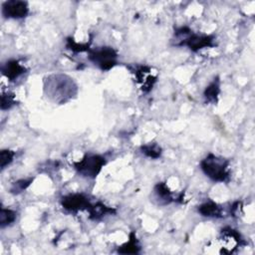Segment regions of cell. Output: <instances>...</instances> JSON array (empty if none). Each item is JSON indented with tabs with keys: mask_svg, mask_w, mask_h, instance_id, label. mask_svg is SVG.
I'll return each instance as SVG.
<instances>
[{
	"mask_svg": "<svg viewBox=\"0 0 255 255\" xmlns=\"http://www.w3.org/2000/svg\"><path fill=\"white\" fill-rule=\"evenodd\" d=\"M153 198L158 205H167L176 201L173 193L164 182H158L153 187Z\"/></svg>",
	"mask_w": 255,
	"mask_h": 255,
	"instance_id": "11",
	"label": "cell"
},
{
	"mask_svg": "<svg viewBox=\"0 0 255 255\" xmlns=\"http://www.w3.org/2000/svg\"><path fill=\"white\" fill-rule=\"evenodd\" d=\"M15 151L8 149V148H3L0 151V167L1 170L5 169L8 165H10L15 157Z\"/></svg>",
	"mask_w": 255,
	"mask_h": 255,
	"instance_id": "18",
	"label": "cell"
},
{
	"mask_svg": "<svg viewBox=\"0 0 255 255\" xmlns=\"http://www.w3.org/2000/svg\"><path fill=\"white\" fill-rule=\"evenodd\" d=\"M229 165L230 162L228 159L213 153H208L200 161V169L214 182H227L229 180Z\"/></svg>",
	"mask_w": 255,
	"mask_h": 255,
	"instance_id": "2",
	"label": "cell"
},
{
	"mask_svg": "<svg viewBox=\"0 0 255 255\" xmlns=\"http://www.w3.org/2000/svg\"><path fill=\"white\" fill-rule=\"evenodd\" d=\"M220 94V80L218 77H215L212 82L205 88L203 92V97L206 103L209 104H216L218 102Z\"/></svg>",
	"mask_w": 255,
	"mask_h": 255,
	"instance_id": "14",
	"label": "cell"
},
{
	"mask_svg": "<svg viewBox=\"0 0 255 255\" xmlns=\"http://www.w3.org/2000/svg\"><path fill=\"white\" fill-rule=\"evenodd\" d=\"M107 164V159L98 153H86L80 160L74 161L73 165L79 175L86 178H96Z\"/></svg>",
	"mask_w": 255,
	"mask_h": 255,
	"instance_id": "4",
	"label": "cell"
},
{
	"mask_svg": "<svg viewBox=\"0 0 255 255\" xmlns=\"http://www.w3.org/2000/svg\"><path fill=\"white\" fill-rule=\"evenodd\" d=\"M88 59L102 71H110L118 65V52L109 46L89 50Z\"/></svg>",
	"mask_w": 255,
	"mask_h": 255,
	"instance_id": "5",
	"label": "cell"
},
{
	"mask_svg": "<svg viewBox=\"0 0 255 255\" xmlns=\"http://www.w3.org/2000/svg\"><path fill=\"white\" fill-rule=\"evenodd\" d=\"M243 239L241 234L231 227H224L221 230L219 242L221 244V253H232L241 245Z\"/></svg>",
	"mask_w": 255,
	"mask_h": 255,
	"instance_id": "8",
	"label": "cell"
},
{
	"mask_svg": "<svg viewBox=\"0 0 255 255\" xmlns=\"http://www.w3.org/2000/svg\"><path fill=\"white\" fill-rule=\"evenodd\" d=\"M87 211L89 212V218L95 221L102 219L104 216L108 214H116L117 212V210L114 207L107 206L103 202L92 203Z\"/></svg>",
	"mask_w": 255,
	"mask_h": 255,
	"instance_id": "13",
	"label": "cell"
},
{
	"mask_svg": "<svg viewBox=\"0 0 255 255\" xmlns=\"http://www.w3.org/2000/svg\"><path fill=\"white\" fill-rule=\"evenodd\" d=\"M197 212L207 218H221L223 217V208L212 200L205 201L197 207Z\"/></svg>",
	"mask_w": 255,
	"mask_h": 255,
	"instance_id": "12",
	"label": "cell"
},
{
	"mask_svg": "<svg viewBox=\"0 0 255 255\" xmlns=\"http://www.w3.org/2000/svg\"><path fill=\"white\" fill-rule=\"evenodd\" d=\"M17 219V212L10 208L1 207L0 209V227L5 228L12 225Z\"/></svg>",
	"mask_w": 255,
	"mask_h": 255,
	"instance_id": "17",
	"label": "cell"
},
{
	"mask_svg": "<svg viewBox=\"0 0 255 255\" xmlns=\"http://www.w3.org/2000/svg\"><path fill=\"white\" fill-rule=\"evenodd\" d=\"M16 99H15V95L13 93L10 92H5L2 93L1 96V110L2 111H6V110H10L11 108H13L16 105Z\"/></svg>",
	"mask_w": 255,
	"mask_h": 255,
	"instance_id": "20",
	"label": "cell"
},
{
	"mask_svg": "<svg viewBox=\"0 0 255 255\" xmlns=\"http://www.w3.org/2000/svg\"><path fill=\"white\" fill-rule=\"evenodd\" d=\"M43 91L51 102L64 105L78 95V86L73 78L66 74H51L43 79Z\"/></svg>",
	"mask_w": 255,
	"mask_h": 255,
	"instance_id": "1",
	"label": "cell"
},
{
	"mask_svg": "<svg viewBox=\"0 0 255 255\" xmlns=\"http://www.w3.org/2000/svg\"><path fill=\"white\" fill-rule=\"evenodd\" d=\"M33 179L34 178H22V179H19L17 180L16 182H14L10 188V191L11 193H14V194H18L22 191H24L25 189H27L30 184L33 182Z\"/></svg>",
	"mask_w": 255,
	"mask_h": 255,
	"instance_id": "19",
	"label": "cell"
},
{
	"mask_svg": "<svg viewBox=\"0 0 255 255\" xmlns=\"http://www.w3.org/2000/svg\"><path fill=\"white\" fill-rule=\"evenodd\" d=\"M140 151L142 154L152 159H157L162 154V148L156 142H148V143L142 144L140 146Z\"/></svg>",
	"mask_w": 255,
	"mask_h": 255,
	"instance_id": "16",
	"label": "cell"
},
{
	"mask_svg": "<svg viewBox=\"0 0 255 255\" xmlns=\"http://www.w3.org/2000/svg\"><path fill=\"white\" fill-rule=\"evenodd\" d=\"M26 67L19 60L16 59H10L6 61L1 67L2 75L10 82H13L20 78L26 73Z\"/></svg>",
	"mask_w": 255,
	"mask_h": 255,
	"instance_id": "9",
	"label": "cell"
},
{
	"mask_svg": "<svg viewBox=\"0 0 255 255\" xmlns=\"http://www.w3.org/2000/svg\"><path fill=\"white\" fill-rule=\"evenodd\" d=\"M174 36L179 41L178 46H186L192 52L214 46V36L193 33L188 27H179L174 31Z\"/></svg>",
	"mask_w": 255,
	"mask_h": 255,
	"instance_id": "3",
	"label": "cell"
},
{
	"mask_svg": "<svg viewBox=\"0 0 255 255\" xmlns=\"http://www.w3.org/2000/svg\"><path fill=\"white\" fill-rule=\"evenodd\" d=\"M2 16L5 19H23L29 14V5L26 1L9 0L2 3Z\"/></svg>",
	"mask_w": 255,
	"mask_h": 255,
	"instance_id": "7",
	"label": "cell"
},
{
	"mask_svg": "<svg viewBox=\"0 0 255 255\" xmlns=\"http://www.w3.org/2000/svg\"><path fill=\"white\" fill-rule=\"evenodd\" d=\"M140 250V246L135 237V233L131 232L129 234V239L123 245L119 246L118 253L121 254H137Z\"/></svg>",
	"mask_w": 255,
	"mask_h": 255,
	"instance_id": "15",
	"label": "cell"
},
{
	"mask_svg": "<svg viewBox=\"0 0 255 255\" xmlns=\"http://www.w3.org/2000/svg\"><path fill=\"white\" fill-rule=\"evenodd\" d=\"M134 75H135L137 82L141 86V90L144 93L149 92L152 89L154 83L156 82V77H154L150 74V69L146 66L137 67L134 70Z\"/></svg>",
	"mask_w": 255,
	"mask_h": 255,
	"instance_id": "10",
	"label": "cell"
},
{
	"mask_svg": "<svg viewBox=\"0 0 255 255\" xmlns=\"http://www.w3.org/2000/svg\"><path fill=\"white\" fill-rule=\"evenodd\" d=\"M66 47L68 49H70L71 51L76 52V53H79V52H89V50H90V47H89L88 44H80V43L74 41V39H71V38L67 39Z\"/></svg>",
	"mask_w": 255,
	"mask_h": 255,
	"instance_id": "21",
	"label": "cell"
},
{
	"mask_svg": "<svg viewBox=\"0 0 255 255\" xmlns=\"http://www.w3.org/2000/svg\"><path fill=\"white\" fill-rule=\"evenodd\" d=\"M61 206L70 213H78L82 210H88L92 202L84 193H69L61 198Z\"/></svg>",
	"mask_w": 255,
	"mask_h": 255,
	"instance_id": "6",
	"label": "cell"
}]
</instances>
